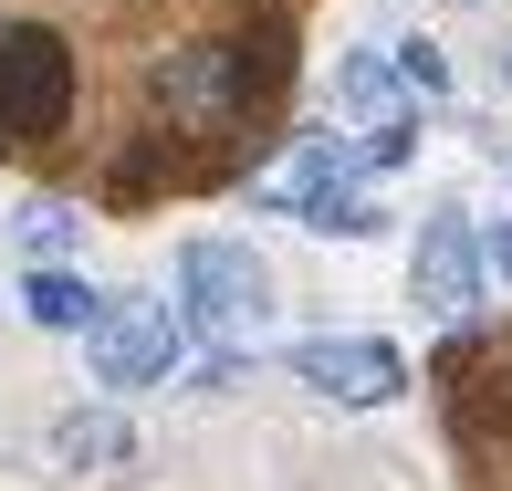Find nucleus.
<instances>
[{
    "instance_id": "obj_10",
    "label": "nucleus",
    "mask_w": 512,
    "mask_h": 491,
    "mask_svg": "<svg viewBox=\"0 0 512 491\" xmlns=\"http://www.w3.org/2000/svg\"><path fill=\"white\" fill-rule=\"evenodd\" d=\"M230 63H241V105H272L293 84V32L283 21H251V32L230 42Z\"/></svg>"
},
{
    "instance_id": "obj_13",
    "label": "nucleus",
    "mask_w": 512,
    "mask_h": 491,
    "mask_svg": "<svg viewBox=\"0 0 512 491\" xmlns=\"http://www.w3.org/2000/svg\"><path fill=\"white\" fill-rule=\"evenodd\" d=\"M492 272H502V283H512V230H492Z\"/></svg>"
},
{
    "instance_id": "obj_14",
    "label": "nucleus",
    "mask_w": 512,
    "mask_h": 491,
    "mask_svg": "<svg viewBox=\"0 0 512 491\" xmlns=\"http://www.w3.org/2000/svg\"><path fill=\"white\" fill-rule=\"evenodd\" d=\"M502 74H512V42H502Z\"/></svg>"
},
{
    "instance_id": "obj_3",
    "label": "nucleus",
    "mask_w": 512,
    "mask_h": 491,
    "mask_svg": "<svg viewBox=\"0 0 512 491\" xmlns=\"http://www.w3.org/2000/svg\"><path fill=\"white\" fill-rule=\"evenodd\" d=\"M293 377L314 397H335V408H387L408 387V356L387 335H304L293 345Z\"/></svg>"
},
{
    "instance_id": "obj_5",
    "label": "nucleus",
    "mask_w": 512,
    "mask_h": 491,
    "mask_svg": "<svg viewBox=\"0 0 512 491\" xmlns=\"http://www.w3.org/2000/svg\"><path fill=\"white\" fill-rule=\"evenodd\" d=\"M84 356H95V387H168L178 314H168V303H115L95 335H84Z\"/></svg>"
},
{
    "instance_id": "obj_4",
    "label": "nucleus",
    "mask_w": 512,
    "mask_h": 491,
    "mask_svg": "<svg viewBox=\"0 0 512 491\" xmlns=\"http://www.w3.org/2000/svg\"><path fill=\"white\" fill-rule=\"evenodd\" d=\"M481 272H492V241H481L460 209H439L429 230H418V262H408V293H418V314H471L481 303Z\"/></svg>"
},
{
    "instance_id": "obj_11",
    "label": "nucleus",
    "mask_w": 512,
    "mask_h": 491,
    "mask_svg": "<svg viewBox=\"0 0 512 491\" xmlns=\"http://www.w3.org/2000/svg\"><path fill=\"white\" fill-rule=\"evenodd\" d=\"M21 241H32V251H63V241H74V209H63V199L21 209Z\"/></svg>"
},
{
    "instance_id": "obj_8",
    "label": "nucleus",
    "mask_w": 512,
    "mask_h": 491,
    "mask_svg": "<svg viewBox=\"0 0 512 491\" xmlns=\"http://www.w3.org/2000/svg\"><path fill=\"white\" fill-rule=\"evenodd\" d=\"M53 460H63V471H126V460H136L126 408H63L53 418Z\"/></svg>"
},
{
    "instance_id": "obj_6",
    "label": "nucleus",
    "mask_w": 512,
    "mask_h": 491,
    "mask_svg": "<svg viewBox=\"0 0 512 491\" xmlns=\"http://www.w3.org/2000/svg\"><path fill=\"white\" fill-rule=\"evenodd\" d=\"M335 95H345V115L366 126V168H398V157L418 147V115H408V95H418V84L398 74V53H345Z\"/></svg>"
},
{
    "instance_id": "obj_12",
    "label": "nucleus",
    "mask_w": 512,
    "mask_h": 491,
    "mask_svg": "<svg viewBox=\"0 0 512 491\" xmlns=\"http://www.w3.org/2000/svg\"><path fill=\"white\" fill-rule=\"evenodd\" d=\"M398 74L418 84V95H439V84H450V63H439V42H398Z\"/></svg>"
},
{
    "instance_id": "obj_1",
    "label": "nucleus",
    "mask_w": 512,
    "mask_h": 491,
    "mask_svg": "<svg viewBox=\"0 0 512 491\" xmlns=\"http://www.w3.org/2000/svg\"><path fill=\"white\" fill-rule=\"evenodd\" d=\"M74 42L53 21H0V157H32L74 126Z\"/></svg>"
},
{
    "instance_id": "obj_2",
    "label": "nucleus",
    "mask_w": 512,
    "mask_h": 491,
    "mask_svg": "<svg viewBox=\"0 0 512 491\" xmlns=\"http://www.w3.org/2000/svg\"><path fill=\"white\" fill-rule=\"evenodd\" d=\"M178 293H189V324L220 345H241L272 303V272L251 262V241H189L178 251Z\"/></svg>"
},
{
    "instance_id": "obj_9",
    "label": "nucleus",
    "mask_w": 512,
    "mask_h": 491,
    "mask_svg": "<svg viewBox=\"0 0 512 491\" xmlns=\"http://www.w3.org/2000/svg\"><path fill=\"white\" fill-rule=\"evenodd\" d=\"M21 314H32L42 335H95L115 303H105L95 283H74V272H32V283H21Z\"/></svg>"
},
{
    "instance_id": "obj_7",
    "label": "nucleus",
    "mask_w": 512,
    "mask_h": 491,
    "mask_svg": "<svg viewBox=\"0 0 512 491\" xmlns=\"http://www.w3.org/2000/svg\"><path fill=\"white\" fill-rule=\"evenodd\" d=\"M157 95H168V115H189V126H230V115H251V105H241V63H230V42H189V53H168Z\"/></svg>"
}]
</instances>
